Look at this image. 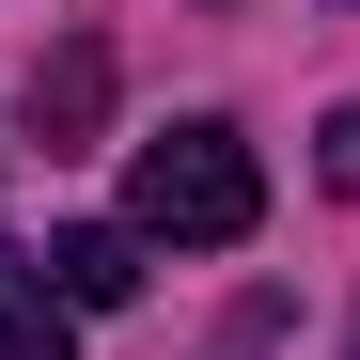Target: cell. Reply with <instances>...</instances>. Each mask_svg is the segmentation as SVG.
Masks as SVG:
<instances>
[{
	"label": "cell",
	"instance_id": "cell-1",
	"mask_svg": "<svg viewBox=\"0 0 360 360\" xmlns=\"http://www.w3.org/2000/svg\"><path fill=\"white\" fill-rule=\"evenodd\" d=\"M251 219H266V172H251L235 126H157L126 157V235L141 251H235Z\"/></svg>",
	"mask_w": 360,
	"mask_h": 360
},
{
	"label": "cell",
	"instance_id": "cell-2",
	"mask_svg": "<svg viewBox=\"0 0 360 360\" xmlns=\"http://www.w3.org/2000/svg\"><path fill=\"white\" fill-rule=\"evenodd\" d=\"M47 282H63V314H126V297H141V235H126V219L47 235Z\"/></svg>",
	"mask_w": 360,
	"mask_h": 360
},
{
	"label": "cell",
	"instance_id": "cell-3",
	"mask_svg": "<svg viewBox=\"0 0 360 360\" xmlns=\"http://www.w3.org/2000/svg\"><path fill=\"white\" fill-rule=\"evenodd\" d=\"M0 360H79L63 282H47V251H16V235H0Z\"/></svg>",
	"mask_w": 360,
	"mask_h": 360
},
{
	"label": "cell",
	"instance_id": "cell-4",
	"mask_svg": "<svg viewBox=\"0 0 360 360\" xmlns=\"http://www.w3.org/2000/svg\"><path fill=\"white\" fill-rule=\"evenodd\" d=\"M94 110H110V47L79 32V47H47V63H32V126H47V157L94 141Z\"/></svg>",
	"mask_w": 360,
	"mask_h": 360
},
{
	"label": "cell",
	"instance_id": "cell-5",
	"mask_svg": "<svg viewBox=\"0 0 360 360\" xmlns=\"http://www.w3.org/2000/svg\"><path fill=\"white\" fill-rule=\"evenodd\" d=\"M314 188H329V204H360V110H329V126H314Z\"/></svg>",
	"mask_w": 360,
	"mask_h": 360
}]
</instances>
